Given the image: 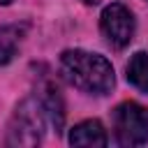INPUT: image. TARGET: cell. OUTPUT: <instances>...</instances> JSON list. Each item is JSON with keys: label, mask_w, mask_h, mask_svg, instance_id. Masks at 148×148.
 Listing matches in <instances>:
<instances>
[{"label": "cell", "mask_w": 148, "mask_h": 148, "mask_svg": "<svg viewBox=\"0 0 148 148\" xmlns=\"http://www.w3.org/2000/svg\"><path fill=\"white\" fill-rule=\"evenodd\" d=\"M60 72L62 76L79 90L90 95H106L113 88V67L111 62L83 49H69L60 56Z\"/></svg>", "instance_id": "cell-1"}, {"label": "cell", "mask_w": 148, "mask_h": 148, "mask_svg": "<svg viewBox=\"0 0 148 148\" xmlns=\"http://www.w3.org/2000/svg\"><path fill=\"white\" fill-rule=\"evenodd\" d=\"M46 111L39 102V97H28L21 102L12 116L9 130H7V143L9 146H37L42 141V130L46 125Z\"/></svg>", "instance_id": "cell-2"}, {"label": "cell", "mask_w": 148, "mask_h": 148, "mask_svg": "<svg viewBox=\"0 0 148 148\" xmlns=\"http://www.w3.org/2000/svg\"><path fill=\"white\" fill-rule=\"evenodd\" d=\"M113 132L120 146L148 143V109L136 102H123L113 111Z\"/></svg>", "instance_id": "cell-3"}, {"label": "cell", "mask_w": 148, "mask_h": 148, "mask_svg": "<svg viewBox=\"0 0 148 148\" xmlns=\"http://www.w3.org/2000/svg\"><path fill=\"white\" fill-rule=\"evenodd\" d=\"M99 28H102V35L106 37V42L113 49H125L134 37V28H136L134 14L123 2H111L102 9Z\"/></svg>", "instance_id": "cell-4"}, {"label": "cell", "mask_w": 148, "mask_h": 148, "mask_svg": "<svg viewBox=\"0 0 148 148\" xmlns=\"http://www.w3.org/2000/svg\"><path fill=\"white\" fill-rule=\"evenodd\" d=\"M69 143L83 146V148H104L109 143V136H106V130L99 120H83L72 127Z\"/></svg>", "instance_id": "cell-5"}, {"label": "cell", "mask_w": 148, "mask_h": 148, "mask_svg": "<svg viewBox=\"0 0 148 148\" xmlns=\"http://www.w3.org/2000/svg\"><path fill=\"white\" fill-rule=\"evenodd\" d=\"M37 97H39V102H42V106H44V111H46L49 123L56 127V132H60V130H62V123H65V109H62V99H60L58 90H56L51 83H46V86L39 88Z\"/></svg>", "instance_id": "cell-6"}, {"label": "cell", "mask_w": 148, "mask_h": 148, "mask_svg": "<svg viewBox=\"0 0 148 148\" xmlns=\"http://www.w3.org/2000/svg\"><path fill=\"white\" fill-rule=\"evenodd\" d=\"M127 81L134 88L148 92V53L146 51H136L130 58V62H127Z\"/></svg>", "instance_id": "cell-7"}, {"label": "cell", "mask_w": 148, "mask_h": 148, "mask_svg": "<svg viewBox=\"0 0 148 148\" xmlns=\"http://www.w3.org/2000/svg\"><path fill=\"white\" fill-rule=\"evenodd\" d=\"M21 37H23L21 25H0V65H7L16 56Z\"/></svg>", "instance_id": "cell-8"}, {"label": "cell", "mask_w": 148, "mask_h": 148, "mask_svg": "<svg viewBox=\"0 0 148 148\" xmlns=\"http://www.w3.org/2000/svg\"><path fill=\"white\" fill-rule=\"evenodd\" d=\"M81 2H86V5H95L97 0H81Z\"/></svg>", "instance_id": "cell-9"}, {"label": "cell", "mask_w": 148, "mask_h": 148, "mask_svg": "<svg viewBox=\"0 0 148 148\" xmlns=\"http://www.w3.org/2000/svg\"><path fill=\"white\" fill-rule=\"evenodd\" d=\"M9 2H12V0H0V5H9Z\"/></svg>", "instance_id": "cell-10"}, {"label": "cell", "mask_w": 148, "mask_h": 148, "mask_svg": "<svg viewBox=\"0 0 148 148\" xmlns=\"http://www.w3.org/2000/svg\"><path fill=\"white\" fill-rule=\"evenodd\" d=\"M146 2H148V0H146Z\"/></svg>", "instance_id": "cell-11"}]
</instances>
